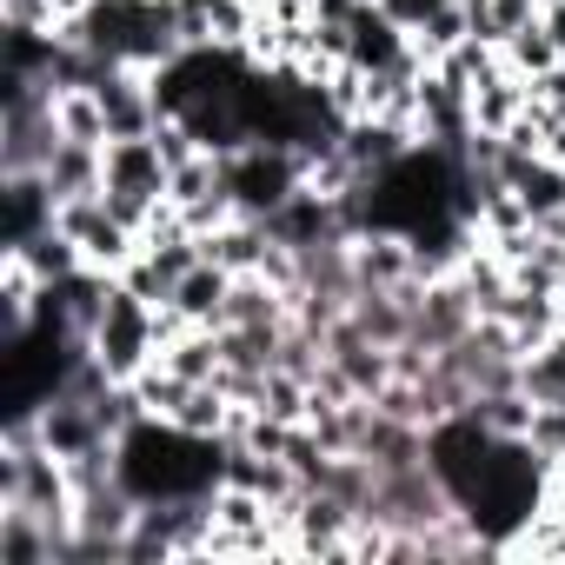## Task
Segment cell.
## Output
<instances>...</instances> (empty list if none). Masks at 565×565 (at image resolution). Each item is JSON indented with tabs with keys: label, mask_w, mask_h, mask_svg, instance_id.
I'll use <instances>...</instances> for the list:
<instances>
[{
	"label": "cell",
	"mask_w": 565,
	"mask_h": 565,
	"mask_svg": "<svg viewBox=\"0 0 565 565\" xmlns=\"http://www.w3.org/2000/svg\"><path fill=\"white\" fill-rule=\"evenodd\" d=\"M307 186V167H300V147H273V140H246L239 153H226V193L246 220H266L279 213L294 193Z\"/></svg>",
	"instance_id": "2"
},
{
	"label": "cell",
	"mask_w": 565,
	"mask_h": 565,
	"mask_svg": "<svg viewBox=\"0 0 565 565\" xmlns=\"http://www.w3.org/2000/svg\"><path fill=\"white\" fill-rule=\"evenodd\" d=\"M87 353H94L120 386H134V380L160 360V307H147L134 287H120V279H114V294H107V307H100V320H94V333H87Z\"/></svg>",
	"instance_id": "1"
},
{
	"label": "cell",
	"mask_w": 565,
	"mask_h": 565,
	"mask_svg": "<svg viewBox=\"0 0 565 565\" xmlns=\"http://www.w3.org/2000/svg\"><path fill=\"white\" fill-rule=\"evenodd\" d=\"M525 446H532L545 466H565V406H539V399H532V433H525Z\"/></svg>",
	"instance_id": "19"
},
{
	"label": "cell",
	"mask_w": 565,
	"mask_h": 565,
	"mask_svg": "<svg viewBox=\"0 0 565 565\" xmlns=\"http://www.w3.org/2000/svg\"><path fill=\"white\" fill-rule=\"evenodd\" d=\"M499 61H505V67H512L519 81H539V74H552V67H558L565 54H558V41L545 34V14H539L532 28H519V34H512V41L499 47Z\"/></svg>",
	"instance_id": "18"
},
{
	"label": "cell",
	"mask_w": 565,
	"mask_h": 565,
	"mask_svg": "<svg viewBox=\"0 0 565 565\" xmlns=\"http://www.w3.org/2000/svg\"><path fill=\"white\" fill-rule=\"evenodd\" d=\"M499 320L512 327L519 353H532V347H545V340L558 333V294H532V287H512V300H505V313H499Z\"/></svg>",
	"instance_id": "12"
},
{
	"label": "cell",
	"mask_w": 565,
	"mask_h": 565,
	"mask_svg": "<svg viewBox=\"0 0 565 565\" xmlns=\"http://www.w3.org/2000/svg\"><path fill=\"white\" fill-rule=\"evenodd\" d=\"M512 193L525 200L532 220H552V213H565V167L545 160V153H532V160L512 173Z\"/></svg>",
	"instance_id": "15"
},
{
	"label": "cell",
	"mask_w": 565,
	"mask_h": 565,
	"mask_svg": "<svg viewBox=\"0 0 565 565\" xmlns=\"http://www.w3.org/2000/svg\"><path fill=\"white\" fill-rule=\"evenodd\" d=\"M61 200L47 186V173H0V246H21L41 226H54Z\"/></svg>",
	"instance_id": "5"
},
{
	"label": "cell",
	"mask_w": 565,
	"mask_h": 565,
	"mask_svg": "<svg viewBox=\"0 0 565 565\" xmlns=\"http://www.w3.org/2000/svg\"><path fill=\"white\" fill-rule=\"evenodd\" d=\"M160 366H173V373H180V380H193V386L220 380V366H226L220 327H180V333L160 347Z\"/></svg>",
	"instance_id": "11"
},
{
	"label": "cell",
	"mask_w": 565,
	"mask_h": 565,
	"mask_svg": "<svg viewBox=\"0 0 565 565\" xmlns=\"http://www.w3.org/2000/svg\"><path fill=\"white\" fill-rule=\"evenodd\" d=\"M353 279H360V287H413V279H419V253H413V239L393 233V226H366V233H353Z\"/></svg>",
	"instance_id": "6"
},
{
	"label": "cell",
	"mask_w": 565,
	"mask_h": 565,
	"mask_svg": "<svg viewBox=\"0 0 565 565\" xmlns=\"http://www.w3.org/2000/svg\"><path fill=\"white\" fill-rule=\"evenodd\" d=\"M519 386H525L539 406H565V327H558L545 347H532V353L519 360Z\"/></svg>",
	"instance_id": "16"
},
{
	"label": "cell",
	"mask_w": 565,
	"mask_h": 565,
	"mask_svg": "<svg viewBox=\"0 0 565 565\" xmlns=\"http://www.w3.org/2000/svg\"><path fill=\"white\" fill-rule=\"evenodd\" d=\"M0 253H21L28 266H34V279L41 287H54V279H67V273H81L87 259H81V246L61 233V226H41L34 239H21V246H0Z\"/></svg>",
	"instance_id": "13"
},
{
	"label": "cell",
	"mask_w": 565,
	"mask_h": 565,
	"mask_svg": "<svg viewBox=\"0 0 565 565\" xmlns=\"http://www.w3.org/2000/svg\"><path fill=\"white\" fill-rule=\"evenodd\" d=\"M100 167H107V147H87V140H67L61 134V147L47 153V186H54V200H81V193H100Z\"/></svg>",
	"instance_id": "10"
},
{
	"label": "cell",
	"mask_w": 565,
	"mask_h": 565,
	"mask_svg": "<svg viewBox=\"0 0 565 565\" xmlns=\"http://www.w3.org/2000/svg\"><path fill=\"white\" fill-rule=\"evenodd\" d=\"M492 439H525L532 433V393L525 386H505V393H472V406H466Z\"/></svg>",
	"instance_id": "14"
},
{
	"label": "cell",
	"mask_w": 565,
	"mask_h": 565,
	"mask_svg": "<svg viewBox=\"0 0 565 565\" xmlns=\"http://www.w3.org/2000/svg\"><path fill=\"white\" fill-rule=\"evenodd\" d=\"M266 253H273V233H266V220H246V213H233L226 226L200 233V259L226 266L233 279H239V273H259V266H266Z\"/></svg>",
	"instance_id": "7"
},
{
	"label": "cell",
	"mask_w": 565,
	"mask_h": 565,
	"mask_svg": "<svg viewBox=\"0 0 565 565\" xmlns=\"http://www.w3.org/2000/svg\"><path fill=\"white\" fill-rule=\"evenodd\" d=\"M226 294H233V273L213 266V259H200V266L180 279V287H173L167 313H180L186 327H220V320H226Z\"/></svg>",
	"instance_id": "8"
},
{
	"label": "cell",
	"mask_w": 565,
	"mask_h": 565,
	"mask_svg": "<svg viewBox=\"0 0 565 565\" xmlns=\"http://www.w3.org/2000/svg\"><path fill=\"white\" fill-rule=\"evenodd\" d=\"M94 94H100V107H107V140H140V134L160 127V94H153V74H147V67L107 61V67L94 74Z\"/></svg>",
	"instance_id": "4"
},
{
	"label": "cell",
	"mask_w": 565,
	"mask_h": 565,
	"mask_svg": "<svg viewBox=\"0 0 565 565\" xmlns=\"http://www.w3.org/2000/svg\"><path fill=\"white\" fill-rule=\"evenodd\" d=\"M539 8H552V0H539Z\"/></svg>",
	"instance_id": "23"
},
{
	"label": "cell",
	"mask_w": 565,
	"mask_h": 565,
	"mask_svg": "<svg viewBox=\"0 0 565 565\" xmlns=\"http://www.w3.org/2000/svg\"><path fill=\"white\" fill-rule=\"evenodd\" d=\"M532 21H539V0H492V47H505Z\"/></svg>",
	"instance_id": "20"
},
{
	"label": "cell",
	"mask_w": 565,
	"mask_h": 565,
	"mask_svg": "<svg viewBox=\"0 0 565 565\" xmlns=\"http://www.w3.org/2000/svg\"><path fill=\"white\" fill-rule=\"evenodd\" d=\"M558 300H565V259H558Z\"/></svg>",
	"instance_id": "22"
},
{
	"label": "cell",
	"mask_w": 565,
	"mask_h": 565,
	"mask_svg": "<svg viewBox=\"0 0 565 565\" xmlns=\"http://www.w3.org/2000/svg\"><path fill=\"white\" fill-rule=\"evenodd\" d=\"M54 120L67 140H87V147H107V107L94 87H61L54 94Z\"/></svg>",
	"instance_id": "17"
},
{
	"label": "cell",
	"mask_w": 565,
	"mask_h": 565,
	"mask_svg": "<svg viewBox=\"0 0 565 565\" xmlns=\"http://www.w3.org/2000/svg\"><path fill=\"white\" fill-rule=\"evenodd\" d=\"M545 14V34L558 41V54H565V0H552V8H539Z\"/></svg>",
	"instance_id": "21"
},
{
	"label": "cell",
	"mask_w": 565,
	"mask_h": 565,
	"mask_svg": "<svg viewBox=\"0 0 565 565\" xmlns=\"http://www.w3.org/2000/svg\"><path fill=\"white\" fill-rule=\"evenodd\" d=\"M54 226L81 246V259L94 266V273H114L120 279V266L140 253V233L127 226V220H114L107 213V200L100 193H81V200H61V213H54Z\"/></svg>",
	"instance_id": "3"
},
{
	"label": "cell",
	"mask_w": 565,
	"mask_h": 565,
	"mask_svg": "<svg viewBox=\"0 0 565 565\" xmlns=\"http://www.w3.org/2000/svg\"><path fill=\"white\" fill-rule=\"evenodd\" d=\"M525 107H532L525 81L499 61V67H492V74H479V87H472V134H505Z\"/></svg>",
	"instance_id": "9"
}]
</instances>
